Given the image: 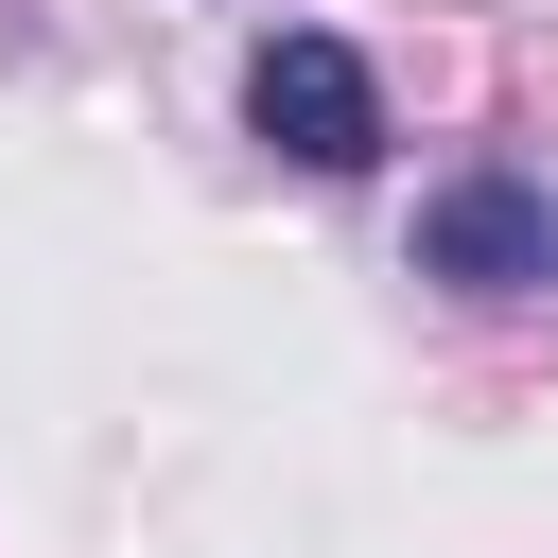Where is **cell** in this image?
<instances>
[{"label": "cell", "instance_id": "1", "mask_svg": "<svg viewBox=\"0 0 558 558\" xmlns=\"http://www.w3.org/2000/svg\"><path fill=\"white\" fill-rule=\"evenodd\" d=\"M244 122H262L296 174H366V157H384V87H366L349 35H262V52H244Z\"/></svg>", "mask_w": 558, "mask_h": 558}, {"label": "cell", "instance_id": "2", "mask_svg": "<svg viewBox=\"0 0 558 558\" xmlns=\"http://www.w3.org/2000/svg\"><path fill=\"white\" fill-rule=\"evenodd\" d=\"M418 279H453V296H523V279H558V209H541L523 174H453V192L418 209Z\"/></svg>", "mask_w": 558, "mask_h": 558}]
</instances>
